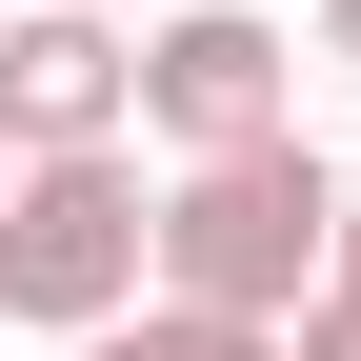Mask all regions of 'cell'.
I'll return each instance as SVG.
<instances>
[{
	"mask_svg": "<svg viewBox=\"0 0 361 361\" xmlns=\"http://www.w3.org/2000/svg\"><path fill=\"white\" fill-rule=\"evenodd\" d=\"M322 241H341V161H322V141L180 161L161 201H141V281L180 301V322H261V341L322 301Z\"/></svg>",
	"mask_w": 361,
	"mask_h": 361,
	"instance_id": "obj_1",
	"label": "cell"
},
{
	"mask_svg": "<svg viewBox=\"0 0 361 361\" xmlns=\"http://www.w3.org/2000/svg\"><path fill=\"white\" fill-rule=\"evenodd\" d=\"M121 101H141L121 20H0V161H101Z\"/></svg>",
	"mask_w": 361,
	"mask_h": 361,
	"instance_id": "obj_4",
	"label": "cell"
},
{
	"mask_svg": "<svg viewBox=\"0 0 361 361\" xmlns=\"http://www.w3.org/2000/svg\"><path fill=\"white\" fill-rule=\"evenodd\" d=\"M0 180H20V161H0Z\"/></svg>",
	"mask_w": 361,
	"mask_h": 361,
	"instance_id": "obj_9",
	"label": "cell"
},
{
	"mask_svg": "<svg viewBox=\"0 0 361 361\" xmlns=\"http://www.w3.org/2000/svg\"><path fill=\"white\" fill-rule=\"evenodd\" d=\"M322 61H341V80H361V0H322Z\"/></svg>",
	"mask_w": 361,
	"mask_h": 361,
	"instance_id": "obj_6",
	"label": "cell"
},
{
	"mask_svg": "<svg viewBox=\"0 0 361 361\" xmlns=\"http://www.w3.org/2000/svg\"><path fill=\"white\" fill-rule=\"evenodd\" d=\"M20 20H121V0H20Z\"/></svg>",
	"mask_w": 361,
	"mask_h": 361,
	"instance_id": "obj_7",
	"label": "cell"
},
{
	"mask_svg": "<svg viewBox=\"0 0 361 361\" xmlns=\"http://www.w3.org/2000/svg\"><path fill=\"white\" fill-rule=\"evenodd\" d=\"M121 301H141V161H20L0 180V322L40 341H101Z\"/></svg>",
	"mask_w": 361,
	"mask_h": 361,
	"instance_id": "obj_2",
	"label": "cell"
},
{
	"mask_svg": "<svg viewBox=\"0 0 361 361\" xmlns=\"http://www.w3.org/2000/svg\"><path fill=\"white\" fill-rule=\"evenodd\" d=\"M0 20H20V0H0Z\"/></svg>",
	"mask_w": 361,
	"mask_h": 361,
	"instance_id": "obj_8",
	"label": "cell"
},
{
	"mask_svg": "<svg viewBox=\"0 0 361 361\" xmlns=\"http://www.w3.org/2000/svg\"><path fill=\"white\" fill-rule=\"evenodd\" d=\"M322 301L361 322V161H341V241H322Z\"/></svg>",
	"mask_w": 361,
	"mask_h": 361,
	"instance_id": "obj_5",
	"label": "cell"
},
{
	"mask_svg": "<svg viewBox=\"0 0 361 361\" xmlns=\"http://www.w3.org/2000/svg\"><path fill=\"white\" fill-rule=\"evenodd\" d=\"M121 121H161L180 161H241V141H301V40L261 20V0H180V20L141 40V101Z\"/></svg>",
	"mask_w": 361,
	"mask_h": 361,
	"instance_id": "obj_3",
	"label": "cell"
}]
</instances>
